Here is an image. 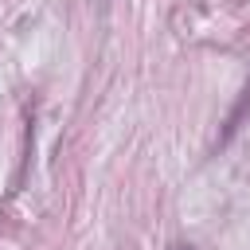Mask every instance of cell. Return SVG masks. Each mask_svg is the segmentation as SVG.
<instances>
[{
    "label": "cell",
    "mask_w": 250,
    "mask_h": 250,
    "mask_svg": "<svg viewBox=\"0 0 250 250\" xmlns=\"http://www.w3.org/2000/svg\"><path fill=\"white\" fill-rule=\"evenodd\" d=\"M168 250H195V246H188V242H172Z\"/></svg>",
    "instance_id": "obj_1"
}]
</instances>
